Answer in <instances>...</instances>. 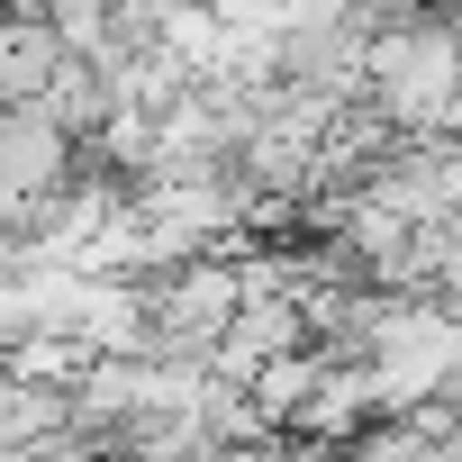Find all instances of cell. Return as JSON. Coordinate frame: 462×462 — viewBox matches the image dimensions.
<instances>
[{"mask_svg": "<svg viewBox=\"0 0 462 462\" xmlns=\"http://www.w3.org/2000/svg\"><path fill=\"white\" fill-rule=\"evenodd\" d=\"M73 154H82V136H73L46 100L0 109V190H10L19 208L64 199V190H73Z\"/></svg>", "mask_w": 462, "mask_h": 462, "instance_id": "cell-2", "label": "cell"}, {"mask_svg": "<svg viewBox=\"0 0 462 462\" xmlns=\"http://www.w3.org/2000/svg\"><path fill=\"white\" fill-rule=\"evenodd\" d=\"M318 381H327V354H273V363L254 372L245 408H254V417H263V426L282 435V426H291V417H300V408L318 399Z\"/></svg>", "mask_w": 462, "mask_h": 462, "instance_id": "cell-3", "label": "cell"}, {"mask_svg": "<svg viewBox=\"0 0 462 462\" xmlns=\"http://www.w3.org/2000/svg\"><path fill=\"white\" fill-rule=\"evenodd\" d=\"M363 100H372V118L399 127V136H444V127H462V37H453L435 10L390 19V28L363 46Z\"/></svg>", "mask_w": 462, "mask_h": 462, "instance_id": "cell-1", "label": "cell"}]
</instances>
